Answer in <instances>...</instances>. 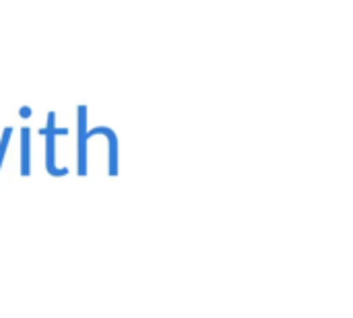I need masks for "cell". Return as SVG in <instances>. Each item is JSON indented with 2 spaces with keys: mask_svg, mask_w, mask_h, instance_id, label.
I'll use <instances>...</instances> for the list:
<instances>
[{
  "mask_svg": "<svg viewBox=\"0 0 353 318\" xmlns=\"http://www.w3.org/2000/svg\"><path fill=\"white\" fill-rule=\"evenodd\" d=\"M54 116H56L54 112L48 114V128L41 130V135H46V141H48V174L50 176H66L68 174L66 168H62V170L54 168L56 166V161H54V139H56V135H68V128H56Z\"/></svg>",
  "mask_w": 353,
  "mask_h": 318,
  "instance_id": "cell-1",
  "label": "cell"
},
{
  "mask_svg": "<svg viewBox=\"0 0 353 318\" xmlns=\"http://www.w3.org/2000/svg\"><path fill=\"white\" fill-rule=\"evenodd\" d=\"M95 135H105L108 141H110V174L116 176L118 174V163H116V155H118V139L114 135L112 128H105V126H95L91 130H87V141Z\"/></svg>",
  "mask_w": 353,
  "mask_h": 318,
  "instance_id": "cell-3",
  "label": "cell"
},
{
  "mask_svg": "<svg viewBox=\"0 0 353 318\" xmlns=\"http://www.w3.org/2000/svg\"><path fill=\"white\" fill-rule=\"evenodd\" d=\"M79 174H87V106H79Z\"/></svg>",
  "mask_w": 353,
  "mask_h": 318,
  "instance_id": "cell-2",
  "label": "cell"
},
{
  "mask_svg": "<svg viewBox=\"0 0 353 318\" xmlns=\"http://www.w3.org/2000/svg\"><path fill=\"white\" fill-rule=\"evenodd\" d=\"M29 128L21 130V174L29 176Z\"/></svg>",
  "mask_w": 353,
  "mask_h": 318,
  "instance_id": "cell-4",
  "label": "cell"
},
{
  "mask_svg": "<svg viewBox=\"0 0 353 318\" xmlns=\"http://www.w3.org/2000/svg\"><path fill=\"white\" fill-rule=\"evenodd\" d=\"M10 132H12V128H10V126H6V128H4V132H2V139H0V166H2V159H4L6 145H8V141H10Z\"/></svg>",
  "mask_w": 353,
  "mask_h": 318,
  "instance_id": "cell-5",
  "label": "cell"
},
{
  "mask_svg": "<svg viewBox=\"0 0 353 318\" xmlns=\"http://www.w3.org/2000/svg\"><path fill=\"white\" fill-rule=\"evenodd\" d=\"M19 114H21V118H29V114H31V108H21V110H19Z\"/></svg>",
  "mask_w": 353,
  "mask_h": 318,
  "instance_id": "cell-6",
  "label": "cell"
}]
</instances>
